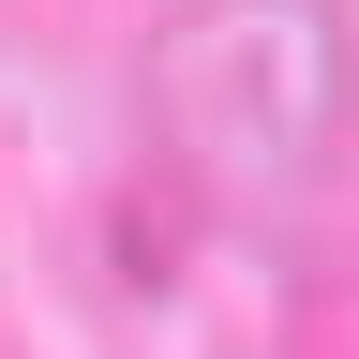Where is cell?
<instances>
[{"mask_svg": "<svg viewBox=\"0 0 359 359\" xmlns=\"http://www.w3.org/2000/svg\"><path fill=\"white\" fill-rule=\"evenodd\" d=\"M269 75H224L195 30H180V150L210 180H299L314 150L344 135V45L299 15V0H269Z\"/></svg>", "mask_w": 359, "mask_h": 359, "instance_id": "cell-1", "label": "cell"}]
</instances>
